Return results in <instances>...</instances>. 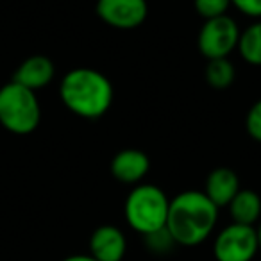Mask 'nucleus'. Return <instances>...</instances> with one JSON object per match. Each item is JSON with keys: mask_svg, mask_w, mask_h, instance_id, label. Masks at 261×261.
I'll return each mask as SVG.
<instances>
[{"mask_svg": "<svg viewBox=\"0 0 261 261\" xmlns=\"http://www.w3.org/2000/svg\"><path fill=\"white\" fill-rule=\"evenodd\" d=\"M218 222V207L200 190H186L170 199L165 227L179 247H197L204 243Z\"/></svg>", "mask_w": 261, "mask_h": 261, "instance_id": "nucleus-1", "label": "nucleus"}, {"mask_svg": "<svg viewBox=\"0 0 261 261\" xmlns=\"http://www.w3.org/2000/svg\"><path fill=\"white\" fill-rule=\"evenodd\" d=\"M59 97L68 111L86 120L102 118L109 111L115 90L108 77L95 68H73L59 84Z\"/></svg>", "mask_w": 261, "mask_h": 261, "instance_id": "nucleus-2", "label": "nucleus"}, {"mask_svg": "<svg viewBox=\"0 0 261 261\" xmlns=\"http://www.w3.org/2000/svg\"><path fill=\"white\" fill-rule=\"evenodd\" d=\"M168 206L170 199L160 186L140 182L127 195L123 217L133 231L145 236L167 225Z\"/></svg>", "mask_w": 261, "mask_h": 261, "instance_id": "nucleus-3", "label": "nucleus"}, {"mask_svg": "<svg viewBox=\"0 0 261 261\" xmlns=\"http://www.w3.org/2000/svg\"><path fill=\"white\" fill-rule=\"evenodd\" d=\"M41 120V108L36 91H31L18 83L0 88V123L13 135H31Z\"/></svg>", "mask_w": 261, "mask_h": 261, "instance_id": "nucleus-4", "label": "nucleus"}, {"mask_svg": "<svg viewBox=\"0 0 261 261\" xmlns=\"http://www.w3.org/2000/svg\"><path fill=\"white\" fill-rule=\"evenodd\" d=\"M238 40V23L232 16L224 15L218 18L204 20L199 36H197V47L207 61L210 59H222L229 58L236 50Z\"/></svg>", "mask_w": 261, "mask_h": 261, "instance_id": "nucleus-5", "label": "nucleus"}, {"mask_svg": "<svg viewBox=\"0 0 261 261\" xmlns=\"http://www.w3.org/2000/svg\"><path fill=\"white\" fill-rule=\"evenodd\" d=\"M257 250L256 227L252 225L231 222L213 240V256L217 261H252Z\"/></svg>", "mask_w": 261, "mask_h": 261, "instance_id": "nucleus-6", "label": "nucleus"}, {"mask_svg": "<svg viewBox=\"0 0 261 261\" xmlns=\"http://www.w3.org/2000/svg\"><path fill=\"white\" fill-rule=\"evenodd\" d=\"M97 16L118 31L138 29L149 16L147 0H97Z\"/></svg>", "mask_w": 261, "mask_h": 261, "instance_id": "nucleus-7", "label": "nucleus"}, {"mask_svg": "<svg viewBox=\"0 0 261 261\" xmlns=\"http://www.w3.org/2000/svg\"><path fill=\"white\" fill-rule=\"evenodd\" d=\"M127 252V238L116 225L104 224L90 236V256L97 261H122Z\"/></svg>", "mask_w": 261, "mask_h": 261, "instance_id": "nucleus-8", "label": "nucleus"}, {"mask_svg": "<svg viewBox=\"0 0 261 261\" xmlns=\"http://www.w3.org/2000/svg\"><path fill=\"white\" fill-rule=\"evenodd\" d=\"M150 170V160L140 149H123L111 160V174L118 182L136 186L147 177Z\"/></svg>", "mask_w": 261, "mask_h": 261, "instance_id": "nucleus-9", "label": "nucleus"}, {"mask_svg": "<svg viewBox=\"0 0 261 261\" xmlns=\"http://www.w3.org/2000/svg\"><path fill=\"white\" fill-rule=\"evenodd\" d=\"M204 193L206 197L220 210L227 207V204L234 199L240 192V177L232 168L229 167H217L207 174L204 182Z\"/></svg>", "mask_w": 261, "mask_h": 261, "instance_id": "nucleus-10", "label": "nucleus"}, {"mask_svg": "<svg viewBox=\"0 0 261 261\" xmlns=\"http://www.w3.org/2000/svg\"><path fill=\"white\" fill-rule=\"evenodd\" d=\"M56 75L54 63L47 56H31L29 59L18 66L15 73V83L22 84L23 88L31 91H38L41 88L48 86Z\"/></svg>", "mask_w": 261, "mask_h": 261, "instance_id": "nucleus-11", "label": "nucleus"}, {"mask_svg": "<svg viewBox=\"0 0 261 261\" xmlns=\"http://www.w3.org/2000/svg\"><path fill=\"white\" fill-rule=\"evenodd\" d=\"M229 217L234 224L256 225L261 218V197L254 190H243L234 195V199L227 204Z\"/></svg>", "mask_w": 261, "mask_h": 261, "instance_id": "nucleus-12", "label": "nucleus"}, {"mask_svg": "<svg viewBox=\"0 0 261 261\" xmlns=\"http://www.w3.org/2000/svg\"><path fill=\"white\" fill-rule=\"evenodd\" d=\"M236 50L245 63L252 66H261V20H254L250 25L240 31Z\"/></svg>", "mask_w": 261, "mask_h": 261, "instance_id": "nucleus-13", "label": "nucleus"}, {"mask_svg": "<svg viewBox=\"0 0 261 261\" xmlns=\"http://www.w3.org/2000/svg\"><path fill=\"white\" fill-rule=\"evenodd\" d=\"M204 77L213 90H227L236 79V68L229 58L210 59L204 68Z\"/></svg>", "mask_w": 261, "mask_h": 261, "instance_id": "nucleus-14", "label": "nucleus"}, {"mask_svg": "<svg viewBox=\"0 0 261 261\" xmlns=\"http://www.w3.org/2000/svg\"><path fill=\"white\" fill-rule=\"evenodd\" d=\"M143 243H145V249L154 256H167V254L174 252L175 247H179L167 227H161L158 231L145 234L143 236Z\"/></svg>", "mask_w": 261, "mask_h": 261, "instance_id": "nucleus-15", "label": "nucleus"}, {"mask_svg": "<svg viewBox=\"0 0 261 261\" xmlns=\"http://www.w3.org/2000/svg\"><path fill=\"white\" fill-rule=\"evenodd\" d=\"M193 8L202 20H211L227 15L231 0H193Z\"/></svg>", "mask_w": 261, "mask_h": 261, "instance_id": "nucleus-16", "label": "nucleus"}, {"mask_svg": "<svg viewBox=\"0 0 261 261\" xmlns=\"http://www.w3.org/2000/svg\"><path fill=\"white\" fill-rule=\"evenodd\" d=\"M245 129H247V135H249L254 142L261 143V98L254 102L249 111H247Z\"/></svg>", "mask_w": 261, "mask_h": 261, "instance_id": "nucleus-17", "label": "nucleus"}, {"mask_svg": "<svg viewBox=\"0 0 261 261\" xmlns=\"http://www.w3.org/2000/svg\"><path fill=\"white\" fill-rule=\"evenodd\" d=\"M231 6H234L243 16L261 20V0H231Z\"/></svg>", "mask_w": 261, "mask_h": 261, "instance_id": "nucleus-18", "label": "nucleus"}, {"mask_svg": "<svg viewBox=\"0 0 261 261\" xmlns=\"http://www.w3.org/2000/svg\"><path fill=\"white\" fill-rule=\"evenodd\" d=\"M63 261H97V259L91 257L90 254H73V256L65 257Z\"/></svg>", "mask_w": 261, "mask_h": 261, "instance_id": "nucleus-19", "label": "nucleus"}, {"mask_svg": "<svg viewBox=\"0 0 261 261\" xmlns=\"http://www.w3.org/2000/svg\"><path fill=\"white\" fill-rule=\"evenodd\" d=\"M256 238H257V247H259V250H261V222L256 227Z\"/></svg>", "mask_w": 261, "mask_h": 261, "instance_id": "nucleus-20", "label": "nucleus"}]
</instances>
